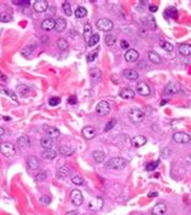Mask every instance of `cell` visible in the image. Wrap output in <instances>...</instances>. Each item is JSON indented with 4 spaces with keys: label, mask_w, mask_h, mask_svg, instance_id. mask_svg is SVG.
Returning a JSON list of instances; mask_svg holds the SVG:
<instances>
[{
    "label": "cell",
    "mask_w": 191,
    "mask_h": 215,
    "mask_svg": "<svg viewBox=\"0 0 191 215\" xmlns=\"http://www.w3.org/2000/svg\"><path fill=\"white\" fill-rule=\"evenodd\" d=\"M92 157L94 158V161L97 162V163H102V162L105 160V155H104V152H102L99 150L93 151V152H92Z\"/></svg>",
    "instance_id": "cell-27"
},
{
    "label": "cell",
    "mask_w": 191,
    "mask_h": 215,
    "mask_svg": "<svg viewBox=\"0 0 191 215\" xmlns=\"http://www.w3.org/2000/svg\"><path fill=\"white\" fill-rule=\"evenodd\" d=\"M0 93H4V94H6V96H9L10 98L12 99L13 102H18V99H17V96L15 94V92H12V91H10L9 88H6L5 86H3V85H0Z\"/></svg>",
    "instance_id": "cell-19"
},
{
    "label": "cell",
    "mask_w": 191,
    "mask_h": 215,
    "mask_svg": "<svg viewBox=\"0 0 191 215\" xmlns=\"http://www.w3.org/2000/svg\"><path fill=\"white\" fill-rule=\"evenodd\" d=\"M70 173H72V170L68 166H62L59 169L57 170V178L58 179H65L67 177L70 175Z\"/></svg>",
    "instance_id": "cell-15"
},
{
    "label": "cell",
    "mask_w": 191,
    "mask_h": 215,
    "mask_svg": "<svg viewBox=\"0 0 191 215\" xmlns=\"http://www.w3.org/2000/svg\"><path fill=\"white\" fill-rule=\"evenodd\" d=\"M17 90H18V93L21 96L26 97V96L29 94V90H30V88H29L28 86H26V85H18V86H17Z\"/></svg>",
    "instance_id": "cell-33"
},
{
    "label": "cell",
    "mask_w": 191,
    "mask_h": 215,
    "mask_svg": "<svg viewBox=\"0 0 191 215\" xmlns=\"http://www.w3.org/2000/svg\"><path fill=\"white\" fill-rule=\"evenodd\" d=\"M12 19V16L8 12H3L0 13V22H10Z\"/></svg>",
    "instance_id": "cell-41"
},
{
    "label": "cell",
    "mask_w": 191,
    "mask_h": 215,
    "mask_svg": "<svg viewBox=\"0 0 191 215\" xmlns=\"http://www.w3.org/2000/svg\"><path fill=\"white\" fill-rule=\"evenodd\" d=\"M59 103H61V98H58V97H52L48 99V104L51 107H57V105H59Z\"/></svg>",
    "instance_id": "cell-45"
},
{
    "label": "cell",
    "mask_w": 191,
    "mask_h": 215,
    "mask_svg": "<svg viewBox=\"0 0 191 215\" xmlns=\"http://www.w3.org/2000/svg\"><path fill=\"white\" fill-rule=\"evenodd\" d=\"M166 103H167V100H162V102H161V105H163V104H166Z\"/></svg>",
    "instance_id": "cell-58"
},
{
    "label": "cell",
    "mask_w": 191,
    "mask_h": 215,
    "mask_svg": "<svg viewBox=\"0 0 191 215\" xmlns=\"http://www.w3.org/2000/svg\"><path fill=\"white\" fill-rule=\"evenodd\" d=\"M40 202L44 203V204H50L52 202V199H51L50 196H43V197L40 198Z\"/></svg>",
    "instance_id": "cell-49"
},
{
    "label": "cell",
    "mask_w": 191,
    "mask_h": 215,
    "mask_svg": "<svg viewBox=\"0 0 191 215\" xmlns=\"http://www.w3.org/2000/svg\"><path fill=\"white\" fill-rule=\"evenodd\" d=\"M97 28L102 32H110L114 28V23L109 18H99L97 21Z\"/></svg>",
    "instance_id": "cell-3"
},
{
    "label": "cell",
    "mask_w": 191,
    "mask_h": 215,
    "mask_svg": "<svg viewBox=\"0 0 191 215\" xmlns=\"http://www.w3.org/2000/svg\"><path fill=\"white\" fill-rule=\"evenodd\" d=\"M173 140L179 144H188L190 143L191 137L188 133H184V132H177V133L173 134Z\"/></svg>",
    "instance_id": "cell-7"
},
{
    "label": "cell",
    "mask_w": 191,
    "mask_h": 215,
    "mask_svg": "<svg viewBox=\"0 0 191 215\" xmlns=\"http://www.w3.org/2000/svg\"><path fill=\"white\" fill-rule=\"evenodd\" d=\"M40 145H41L44 149H46V150H50V149L52 148V145H53V140H52L51 138H48V137L41 138V140H40Z\"/></svg>",
    "instance_id": "cell-23"
},
{
    "label": "cell",
    "mask_w": 191,
    "mask_h": 215,
    "mask_svg": "<svg viewBox=\"0 0 191 215\" xmlns=\"http://www.w3.org/2000/svg\"><path fill=\"white\" fill-rule=\"evenodd\" d=\"M86 15H87V10L85 8H82V6H79L78 9L75 10V17L76 18H83L86 17Z\"/></svg>",
    "instance_id": "cell-31"
},
{
    "label": "cell",
    "mask_w": 191,
    "mask_h": 215,
    "mask_svg": "<svg viewBox=\"0 0 191 215\" xmlns=\"http://www.w3.org/2000/svg\"><path fill=\"white\" fill-rule=\"evenodd\" d=\"M146 142H148V139H146V137H144V135H136V137H133L131 139V144L134 148H140V146L145 145Z\"/></svg>",
    "instance_id": "cell-11"
},
{
    "label": "cell",
    "mask_w": 191,
    "mask_h": 215,
    "mask_svg": "<svg viewBox=\"0 0 191 215\" xmlns=\"http://www.w3.org/2000/svg\"><path fill=\"white\" fill-rule=\"evenodd\" d=\"M68 102H69L70 104H76L78 99H76V97H74V96H72V97H69V99H68Z\"/></svg>",
    "instance_id": "cell-51"
},
{
    "label": "cell",
    "mask_w": 191,
    "mask_h": 215,
    "mask_svg": "<svg viewBox=\"0 0 191 215\" xmlns=\"http://www.w3.org/2000/svg\"><path fill=\"white\" fill-rule=\"evenodd\" d=\"M103 206H104V202L100 197L92 198L91 201L88 202V204H87L88 209H91V210H100L103 208Z\"/></svg>",
    "instance_id": "cell-9"
},
{
    "label": "cell",
    "mask_w": 191,
    "mask_h": 215,
    "mask_svg": "<svg viewBox=\"0 0 191 215\" xmlns=\"http://www.w3.org/2000/svg\"><path fill=\"white\" fill-rule=\"evenodd\" d=\"M82 134L87 140H92L96 137V129L92 126H85L82 128Z\"/></svg>",
    "instance_id": "cell-13"
},
{
    "label": "cell",
    "mask_w": 191,
    "mask_h": 215,
    "mask_svg": "<svg viewBox=\"0 0 191 215\" xmlns=\"http://www.w3.org/2000/svg\"><path fill=\"white\" fill-rule=\"evenodd\" d=\"M99 42V35L98 34H92L91 36H90V39L87 40V46L88 47H92V46L97 45Z\"/></svg>",
    "instance_id": "cell-30"
},
{
    "label": "cell",
    "mask_w": 191,
    "mask_h": 215,
    "mask_svg": "<svg viewBox=\"0 0 191 215\" xmlns=\"http://www.w3.org/2000/svg\"><path fill=\"white\" fill-rule=\"evenodd\" d=\"M67 215H78V212L76 210H70V212L67 213Z\"/></svg>",
    "instance_id": "cell-54"
},
{
    "label": "cell",
    "mask_w": 191,
    "mask_h": 215,
    "mask_svg": "<svg viewBox=\"0 0 191 215\" xmlns=\"http://www.w3.org/2000/svg\"><path fill=\"white\" fill-rule=\"evenodd\" d=\"M86 58H87L88 62H93V61L97 58V51H94V52H92V53H88Z\"/></svg>",
    "instance_id": "cell-50"
},
{
    "label": "cell",
    "mask_w": 191,
    "mask_h": 215,
    "mask_svg": "<svg viewBox=\"0 0 191 215\" xmlns=\"http://www.w3.org/2000/svg\"><path fill=\"white\" fill-rule=\"evenodd\" d=\"M156 196H157V192H150V193H149V197L150 198L156 197Z\"/></svg>",
    "instance_id": "cell-55"
},
{
    "label": "cell",
    "mask_w": 191,
    "mask_h": 215,
    "mask_svg": "<svg viewBox=\"0 0 191 215\" xmlns=\"http://www.w3.org/2000/svg\"><path fill=\"white\" fill-rule=\"evenodd\" d=\"M0 152L6 157H12L16 153V148L11 143H1L0 144Z\"/></svg>",
    "instance_id": "cell-4"
},
{
    "label": "cell",
    "mask_w": 191,
    "mask_h": 215,
    "mask_svg": "<svg viewBox=\"0 0 191 215\" xmlns=\"http://www.w3.org/2000/svg\"><path fill=\"white\" fill-rule=\"evenodd\" d=\"M67 28V21L64 19L63 17H58L56 19V26H55V29L57 33H62Z\"/></svg>",
    "instance_id": "cell-16"
},
{
    "label": "cell",
    "mask_w": 191,
    "mask_h": 215,
    "mask_svg": "<svg viewBox=\"0 0 191 215\" xmlns=\"http://www.w3.org/2000/svg\"><path fill=\"white\" fill-rule=\"evenodd\" d=\"M59 152H61V155L65 156V157H69V156H72V155L75 152V150H74L73 148H70V146L62 145V146L59 148Z\"/></svg>",
    "instance_id": "cell-21"
},
{
    "label": "cell",
    "mask_w": 191,
    "mask_h": 215,
    "mask_svg": "<svg viewBox=\"0 0 191 215\" xmlns=\"http://www.w3.org/2000/svg\"><path fill=\"white\" fill-rule=\"evenodd\" d=\"M166 212H167V206L164 203H157L151 210L153 215H163Z\"/></svg>",
    "instance_id": "cell-17"
},
{
    "label": "cell",
    "mask_w": 191,
    "mask_h": 215,
    "mask_svg": "<svg viewBox=\"0 0 191 215\" xmlns=\"http://www.w3.org/2000/svg\"><path fill=\"white\" fill-rule=\"evenodd\" d=\"M72 182L75 184V185H82L83 184V179L80 175H73L72 177Z\"/></svg>",
    "instance_id": "cell-43"
},
{
    "label": "cell",
    "mask_w": 191,
    "mask_h": 215,
    "mask_svg": "<svg viewBox=\"0 0 191 215\" xmlns=\"http://www.w3.org/2000/svg\"><path fill=\"white\" fill-rule=\"evenodd\" d=\"M164 15L166 16H168V17H171V18H175L178 17V12H177V10L174 9V8H169V9H167L166 10V12H164Z\"/></svg>",
    "instance_id": "cell-35"
},
{
    "label": "cell",
    "mask_w": 191,
    "mask_h": 215,
    "mask_svg": "<svg viewBox=\"0 0 191 215\" xmlns=\"http://www.w3.org/2000/svg\"><path fill=\"white\" fill-rule=\"evenodd\" d=\"M4 120H5V121H10V120H11V117H9V116H5V117H4Z\"/></svg>",
    "instance_id": "cell-57"
},
{
    "label": "cell",
    "mask_w": 191,
    "mask_h": 215,
    "mask_svg": "<svg viewBox=\"0 0 191 215\" xmlns=\"http://www.w3.org/2000/svg\"><path fill=\"white\" fill-rule=\"evenodd\" d=\"M55 26H56V21L55 19H52L51 17L46 18V19H44L43 22H41V28L44 29V30H52V29H55Z\"/></svg>",
    "instance_id": "cell-14"
},
{
    "label": "cell",
    "mask_w": 191,
    "mask_h": 215,
    "mask_svg": "<svg viewBox=\"0 0 191 215\" xmlns=\"http://www.w3.org/2000/svg\"><path fill=\"white\" fill-rule=\"evenodd\" d=\"M62 9H63V12L67 15V16H72V6H70V4L68 2V1H64L63 4H62Z\"/></svg>",
    "instance_id": "cell-34"
},
{
    "label": "cell",
    "mask_w": 191,
    "mask_h": 215,
    "mask_svg": "<svg viewBox=\"0 0 191 215\" xmlns=\"http://www.w3.org/2000/svg\"><path fill=\"white\" fill-rule=\"evenodd\" d=\"M41 156L45 158V160H55L56 156H57V153H56V151H53V150H45L44 152L41 153Z\"/></svg>",
    "instance_id": "cell-29"
},
{
    "label": "cell",
    "mask_w": 191,
    "mask_h": 215,
    "mask_svg": "<svg viewBox=\"0 0 191 215\" xmlns=\"http://www.w3.org/2000/svg\"><path fill=\"white\" fill-rule=\"evenodd\" d=\"M120 46H121V48L125 50V51L129 50V42L126 41V40H121V41H120Z\"/></svg>",
    "instance_id": "cell-48"
},
{
    "label": "cell",
    "mask_w": 191,
    "mask_h": 215,
    "mask_svg": "<svg viewBox=\"0 0 191 215\" xmlns=\"http://www.w3.org/2000/svg\"><path fill=\"white\" fill-rule=\"evenodd\" d=\"M162 156H163L164 158H168L169 157V150L168 149H164V151L162 150Z\"/></svg>",
    "instance_id": "cell-52"
},
{
    "label": "cell",
    "mask_w": 191,
    "mask_h": 215,
    "mask_svg": "<svg viewBox=\"0 0 191 215\" xmlns=\"http://www.w3.org/2000/svg\"><path fill=\"white\" fill-rule=\"evenodd\" d=\"M148 57H149V61H151L155 64H160L161 63V56L158 53H156V52H154V51H149Z\"/></svg>",
    "instance_id": "cell-26"
},
{
    "label": "cell",
    "mask_w": 191,
    "mask_h": 215,
    "mask_svg": "<svg viewBox=\"0 0 191 215\" xmlns=\"http://www.w3.org/2000/svg\"><path fill=\"white\" fill-rule=\"evenodd\" d=\"M17 143H18V145L22 149L29 148V145H30V142H29V139H28L27 137H21V138H18Z\"/></svg>",
    "instance_id": "cell-32"
},
{
    "label": "cell",
    "mask_w": 191,
    "mask_h": 215,
    "mask_svg": "<svg viewBox=\"0 0 191 215\" xmlns=\"http://www.w3.org/2000/svg\"><path fill=\"white\" fill-rule=\"evenodd\" d=\"M105 44L108 46H113V45H115V42H116V38L114 35H111V34H107L105 35Z\"/></svg>",
    "instance_id": "cell-36"
},
{
    "label": "cell",
    "mask_w": 191,
    "mask_h": 215,
    "mask_svg": "<svg viewBox=\"0 0 191 215\" xmlns=\"http://www.w3.org/2000/svg\"><path fill=\"white\" fill-rule=\"evenodd\" d=\"M90 75H91V78L93 80H99L100 76H102V72H100L99 69H91Z\"/></svg>",
    "instance_id": "cell-39"
},
{
    "label": "cell",
    "mask_w": 191,
    "mask_h": 215,
    "mask_svg": "<svg viewBox=\"0 0 191 215\" xmlns=\"http://www.w3.org/2000/svg\"><path fill=\"white\" fill-rule=\"evenodd\" d=\"M116 125V120L115 118H113V120H110L109 122L105 125V128H104V132H109V131H111V128L114 127V126Z\"/></svg>",
    "instance_id": "cell-46"
},
{
    "label": "cell",
    "mask_w": 191,
    "mask_h": 215,
    "mask_svg": "<svg viewBox=\"0 0 191 215\" xmlns=\"http://www.w3.org/2000/svg\"><path fill=\"white\" fill-rule=\"evenodd\" d=\"M13 4H16V5H22V6H29L30 1H29V0H15Z\"/></svg>",
    "instance_id": "cell-47"
},
{
    "label": "cell",
    "mask_w": 191,
    "mask_h": 215,
    "mask_svg": "<svg viewBox=\"0 0 191 215\" xmlns=\"http://www.w3.org/2000/svg\"><path fill=\"white\" fill-rule=\"evenodd\" d=\"M57 45H58V48H59V50L64 51V50H67V48H68L69 44H68V41H67L65 39H59V40L57 41Z\"/></svg>",
    "instance_id": "cell-38"
},
{
    "label": "cell",
    "mask_w": 191,
    "mask_h": 215,
    "mask_svg": "<svg viewBox=\"0 0 191 215\" xmlns=\"http://www.w3.org/2000/svg\"><path fill=\"white\" fill-rule=\"evenodd\" d=\"M96 111H97V114L100 115V116L108 115L110 112L109 102H107V100H102V102H99V103L97 104V107H96Z\"/></svg>",
    "instance_id": "cell-5"
},
{
    "label": "cell",
    "mask_w": 191,
    "mask_h": 215,
    "mask_svg": "<svg viewBox=\"0 0 191 215\" xmlns=\"http://www.w3.org/2000/svg\"><path fill=\"white\" fill-rule=\"evenodd\" d=\"M34 10L37 11V12H39V13H43V12H45L46 10L48 9V4H47V1L46 0H37L35 2H34Z\"/></svg>",
    "instance_id": "cell-12"
},
{
    "label": "cell",
    "mask_w": 191,
    "mask_h": 215,
    "mask_svg": "<svg viewBox=\"0 0 191 215\" xmlns=\"http://www.w3.org/2000/svg\"><path fill=\"white\" fill-rule=\"evenodd\" d=\"M70 201L74 206H81L82 202H83V196H82L81 191L80 190H73L70 193Z\"/></svg>",
    "instance_id": "cell-8"
},
{
    "label": "cell",
    "mask_w": 191,
    "mask_h": 215,
    "mask_svg": "<svg viewBox=\"0 0 191 215\" xmlns=\"http://www.w3.org/2000/svg\"><path fill=\"white\" fill-rule=\"evenodd\" d=\"M179 86L177 85V83H173V82H169L167 86H166V88H164V93L166 94H175V93H178L179 92Z\"/></svg>",
    "instance_id": "cell-18"
},
{
    "label": "cell",
    "mask_w": 191,
    "mask_h": 215,
    "mask_svg": "<svg viewBox=\"0 0 191 215\" xmlns=\"http://www.w3.org/2000/svg\"><path fill=\"white\" fill-rule=\"evenodd\" d=\"M39 166H40V162H39V160H38L35 156H30L28 158V167L30 169H38Z\"/></svg>",
    "instance_id": "cell-24"
},
{
    "label": "cell",
    "mask_w": 191,
    "mask_h": 215,
    "mask_svg": "<svg viewBox=\"0 0 191 215\" xmlns=\"http://www.w3.org/2000/svg\"><path fill=\"white\" fill-rule=\"evenodd\" d=\"M160 45H161V47L163 48L164 51H167V52H172L173 50H174V46H173V44L168 42V41H162Z\"/></svg>",
    "instance_id": "cell-37"
},
{
    "label": "cell",
    "mask_w": 191,
    "mask_h": 215,
    "mask_svg": "<svg viewBox=\"0 0 191 215\" xmlns=\"http://www.w3.org/2000/svg\"><path fill=\"white\" fill-rule=\"evenodd\" d=\"M127 164V161L122 157H114V158H110L109 161L107 162V167H109L111 169H116L121 170L123 169Z\"/></svg>",
    "instance_id": "cell-1"
},
{
    "label": "cell",
    "mask_w": 191,
    "mask_h": 215,
    "mask_svg": "<svg viewBox=\"0 0 191 215\" xmlns=\"http://www.w3.org/2000/svg\"><path fill=\"white\" fill-rule=\"evenodd\" d=\"M92 35V27L91 24H86L83 27V38L86 39L87 36H91Z\"/></svg>",
    "instance_id": "cell-42"
},
{
    "label": "cell",
    "mask_w": 191,
    "mask_h": 215,
    "mask_svg": "<svg viewBox=\"0 0 191 215\" xmlns=\"http://www.w3.org/2000/svg\"><path fill=\"white\" fill-rule=\"evenodd\" d=\"M120 97L122 99H133L134 98V91L131 88H123L120 92Z\"/></svg>",
    "instance_id": "cell-20"
},
{
    "label": "cell",
    "mask_w": 191,
    "mask_h": 215,
    "mask_svg": "<svg viewBox=\"0 0 191 215\" xmlns=\"http://www.w3.org/2000/svg\"><path fill=\"white\" fill-rule=\"evenodd\" d=\"M1 143H3V142H1V138H0V144H1Z\"/></svg>",
    "instance_id": "cell-60"
},
{
    "label": "cell",
    "mask_w": 191,
    "mask_h": 215,
    "mask_svg": "<svg viewBox=\"0 0 191 215\" xmlns=\"http://www.w3.org/2000/svg\"><path fill=\"white\" fill-rule=\"evenodd\" d=\"M125 78H127L128 80H137L138 79V72L134 69H127L123 72Z\"/></svg>",
    "instance_id": "cell-28"
},
{
    "label": "cell",
    "mask_w": 191,
    "mask_h": 215,
    "mask_svg": "<svg viewBox=\"0 0 191 215\" xmlns=\"http://www.w3.org/2000/svg\"><path fill=\"white\" fill-rule=\"evenodd\" d=\"M46 179H47V173H46V172H40V173H38L37 177H35V181H37V182L45 181Z\"/></svg>",
    "instance_id": "cell-40"
},
{
    "label": "cell",
    "mask_w": 191,
    "mask_h": 215,
    "mask_svg": "<svg viewBox=\"0 0 191 215\" xmlns=\"http://www.w3.org/2000/svg\"><path fill=\"white\" fill-rule=\"evenodd\" d=\"M136 90H137V93L140 94V96H143V97H148V96L151 94V88H150V86H149L146 82H144V81H142V82H139V83L137 85Z\"/></svg>",
    "instance_id": "cell-6"
},
{
    "label": "cell",
    "mask_w": 191,
    "mask_h": 215,
    "mask_svg": "<svg viewBox=\"0 0 191 215\" xmlns=\"http://www.w3.org/2000/svg\"><path fill=\"white\" fill-rule=\"evenodd\" d=\"M157 9H158V8H157L156 5H150V6H149L150 12H156V11H157Z\"/></svg>",
    "instance_id": "cell-53"
},
{
    "label": "cell",
    "mask_w": 191,
    "mask_h": 215,
    "mask_svg": "<svg viewBox=\"0 0 191 215\" xmlns=\"http://www.w3.org/2000/svg\"><path fill=\"white\" fill-rule=\"evenodd\" d=\"M128 117H129V120L132 122L139 123V122H142L144 120L145 115H144V112L140 109H131L129 112H128Z\"/></svg>",
    "instance_id": "cell-2"
},
{
    "label": "cell",
    "mask_w": 191,
    "mask_h": 215,
    "mask_svg": "<svg viewBox=\"0 0 191 215\" xmlns=\"http://www.w3.org/2000/svg\"><path fill=\"white\" fill-rule=\"evenodd\" d=\"M46 133H47V137H48V138H51V139L58 138L59 134H61V132H59L56 127H48V128L46 129Z\"/></svg>",
    "instance_id": "cell-25"
},
{
    "label": "cell",
    "mask_w": 191,
    "mask_h": 215,
    "mask_svg": "<svg viewBox=\"0 0 191 215\" xmlns=\"http://www.w3.org/2000/svg\"><path fill=\"white\" fill-rule=\"evenodd\" d=\"M4 133H5V131H4V128H3V127H0V137H1V135L4 134Z\"/></svg>",
    "instance_id": "cell-56"
},
{
    "label": "cell",
    "mask_w": 191,
    "mask_h": 215,
    "mask_svg": "<svg viewBox=\"0 0 191 215\" xmlns=\"http://www.w3.org/2000/svg\"><path fill=\"white\" fill-rule=\"evenodd\" d=\"M189 158H190V161H191V155H190V156H189Z\"/></svg>",
    "instance_id": "cell-59"
},
{
    "label": "cell",
    "mask_w": 191,
    "mask_h": 215,
    "mask_svg": "<svg viewBox=\"0 0 191 215\" xmlns=\"http://www.w3.org/2000/svg\"><path fill=\"white\" fill-rule=\"evenodd\" d=\"M138 58H139V52L134 48H129L125 53V59L129 63L136 62V61H138Z\"/></svg>",
    "instance_id": "cell-10"
},
{
    "label": "cell",
    "mask_w": 191,
    "mask_h": 215,
    "mask_svg": "<svg viewBox=\"0 0 191 215\" xmlns=\"http://www.w3.org/2000/svg\"><path fill=\"white\" fill-rule=\"evenodd\" d=\"M160 164V162L158 161H155V162H150V163H148L146 164V168L145 169L148 170V172H151V170L156 169V167Z\"/></svg>",
    "instance_id": "cell-44"
},
{
    "label": "cell",
    "mask_w": 191,
    "mask_h": 215,
    "mask_svg": "<svg viewBox=\"0 0 191 215\" xmlns=\"http://www.w3.org/2000/svg\"><path fill=\"white\" fill-rule=\"evenodd\" d=\"M178 51L182 56H191V45L188 44H182L178 47Z\"/></svg>",
    "instance_id": "cell-22"
}]
</instances>
